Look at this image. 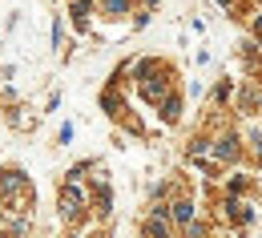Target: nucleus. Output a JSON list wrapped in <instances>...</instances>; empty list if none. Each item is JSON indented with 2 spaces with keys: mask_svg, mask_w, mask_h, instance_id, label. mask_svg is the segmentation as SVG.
I'll return each instance as SVG.
<instances>
[{
  "mask_svg": "<svg viewBox=\"0 0 262 238\" xmlns=\"http://www.w3.org/2000/svg\"><path fill=\"white\" fill-rule=\"evenodd\" d=\"M81 206H85V194H81L77 186H65V194H61V214H65V218H77Z\"/></svg>",
  "mask_w": 262,
  "mask_h": 238,
  "instance_id": "nucleus-1",
  "label": "nucleus"
},
{
  "mask_svg": "<svg viewBox=\"0 0 262 238\" xmlns=\"http://www.w3.org/2000/svg\"><path fill=\"white\" fill-rule=\"evenodd\" d=\"M169 230H165V206H158L154 210V218H149V226H145V238H165Z\"/></svg>",
  "mask_w": 262,
  "mask_h": 238,
  "instance_id": "nucleus-2",
  "label": "nucleus"
},
{
  "mask_svg": "<svg viewBox=\"0 0 262 238\" xmlns=\"http://www.w3.org/2000/svg\"><path fill=\"white\" fill-rule=\"evenodd\" d=\"M141 93H145V101H162V97H165V77L149 81V85H141Z\"/></svg>",
  "mask_w": 262,
  "mask_h": 238,
  "instance_id": "nucleus-3",
  "label": "nucleus"
},
{
  "mask_svg": "<svg viewBox=\"0 0 262 238\" xmlns=\"http://www.w3.org/2000/svg\"><path fill=\"white\" fill-rule=\"evenodd\" d=\"M214 154H218L222 162H234V158H238V145H234V137H222V141L214 145Z\"/></svg>",
  "mask_w": 262,
  "mask_h": 238,
  "instance_id": "nucleus-4",
  "label": "nucleus"
},
{
  "mask_svg": "<svg viewBox=\"0 0 262 238\" xmlns=\"http://www.w3.org/2000/svg\"><path fill=\"white\" fill-rule=\"evenodd\" d=\"M173 222L190 226V222H194V206H190V202H178V206H173Z\"/></svg>",
  "mask_w": 262,
  "mask_h": 238,
  "instance_id": "nucleus-5",
  "label": "nucleus"
},
{
  "mask_svg": "<svg viewBox=\"0 0 262 238\" xmlns=\"http://www.w3.org/2000/svg\"><path fill=\"white\" fill-rule=\"evenodd\" d=\"M85 16H89V0H77V4H73V20L85 25Z\"/></svg>",
  "mask_w": 262,
  "mask_h": 238,
  "instance_id": "nucleus-6",
  "label": "nucleus"
},
{
  "mask_svg": "<svg viewBox=\"0 0 262 238\" xmlns=\"http://www.w3.org/2000/svg\"><path fill=\"white\" fill-rule=\"evenodd\" d=\"M125 8H129V0H105V12H109V16H121Z\"/></svg>",
  "mask_w": 262,
  "mask_h": 238,
  "instance_id": "nucleus-7",
  "label": "nucleus"
},
{
  "mask_svg": "<svg viewBox=\"0 0 262 238\" xmlns=\"http://www.w3.org/2000/svg\"><path fill=\"white\" fill-rule=\"evenodd\" d=\"M178 109H182V101H178V97H169V101H165V121H178Z\"/></svg>",
  "mask_w": 262,
  "mask_h": 238,
  "instance_id": "nucleus-8",
  "label": "nucleus"
},
{
  "mask_svg": "<svg viewBox=\"0 0 262 238\" xmlns=\"http://www.w3.org/2000/svg\"><path fill=\"white\" fill-rule=\"evenodd\" d=\"M254 33H258V36H262V16H258V20H254Z\"/></svg>",
  "mask_w": 262,
  "mask_h": 238,
  "instance_id": "nucleus-9",
  "label": "nucleus"
},
{
  "mask_svg": "<svg viewBox=\"0 0 262 238\" xmlns=\"http://www.w3.org/2000/svg\"><path fill=\"white\" fill-rule=\"evenodd\" d=\"M258 154H262V137H258Z\"/></svg>",
  "mask_w": 262,
  "mask_h": 238,
  "instance_id": "nucleus-10",
  "label": "nucleus"
},
{
  "mask_svg": "<svg viewBox=\"0 0 262 238\" xmlns=\"http://www.w3.org/2000/svg\"><path fill=\"white\" fill-rule=\"evenodd\" d=\"M218 4H230V0H218Z\"/></svg>",
  "mask_w": 262,
  "mask_h": 238,
  "instance_id": "nucleus-11",
  "label": "nucleus"
}]
</instances>
